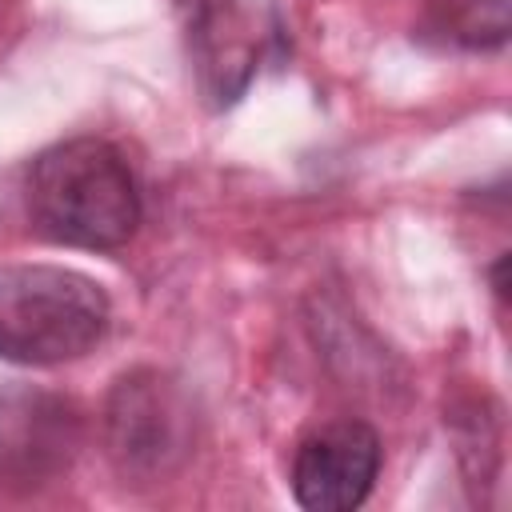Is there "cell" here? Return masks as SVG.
Here are the masks:
<instances>
[{"instance_id":"obj_5","label":"cell","mask_w":512,"mask_h":512,"mask_svg":"<svg viewBox=\"0 0 512 512\" xmlns=\"http://www.w3.org/2000/svg\"><path fill=\"white\" fill-rule=\"evenodd\" d=\"M380 436L364 420H332L308 432L292 452V496L312 512H352L380 476Z\"/></svg>"},{"instance_id":"obj_6","label":"cell","mask_w":512,"mask_h":512,"mask_svg":"<svg viewBox=\"0 0 512 512\" xmlns=\"http://www.w3.org/2000/svg\"><path fill=\"white\" fill-rule=\"evenodd\" d=\"M196 84L212 108L240 100L260 68L264 36L244 0H176Z\"/></svg>"},{"instance_id":"obj_3","label":"cell","mask_w":512,"mask_h":512,"mask_svg":"<svg viewBox=\"0 0 512 512\" xmlns=\"http://www.w3.org/2000/svg\"><path fill=\"white\" fill-rule=\"evenodd\" d=\"M192 400L152 368L116 380L104 408V444L124 476H164L192 448Z\"/></svg>"},{"instance_id":"obj_2","label":"cell","mask_w":512,"mask_h":512,"mask_svg":"<svg viewBox=\"0 0 512 512\" xmlns=\"http://www.w3.org/2000/svg\"><path fill=\"white\" fill-rule=\"evenodd\" d=\"M112 320L108 292L72 268L4 264L0 268V360L64 364L92 352Z\"/></svg>"},{"instance_id":"obj_1","label":"cell","mask_w":512,"mask_h":512,"mask_svg":"<svg viewBox=\"0 0 512 512\" xmlns=\"http://www.w3.org/2000/svg\"><path fill=\"white\" fill-rule=\"evenodd\" d=\"M24 204L40 236L88 252L128 244L144 212L128 156L96 136L44 148L28 168Z\"/></svg>"},{"instance_id":"obj_4","label":"cell","mask_w":512,"mask_h":512,"mask_svg":"<svg viewBox=\"0 0 512 512\" xmlns=\"http://www.w3.org/2000/svg\"><path fill=\"white\" fill-rule=\"evenodd\" d=\"M84 444L76 400L28 384L0 392V488L36 492L64 476Z\"/></svg>"}]
</instances>
